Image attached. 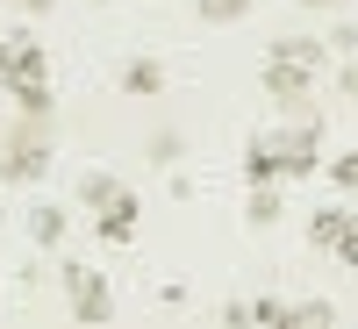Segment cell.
I'll return each instance as SVG.
<instances>
[{"label": "cell", "mask_w": 358, "mask_h": 329, "mask_svg": "<svg viewBox=\"0 0 358 329\" xmlns=\"http://www.w3.org/2000/svg\"><path fill=\"white\" fill-rule=\"evenodd\" d=\"M43 172H50V136H43V122H15L8 136H0V187H36Z\"/></svg>", "instance_id": "cell-1"}, {"label": "cell", "mask_w": 358, "mask_h": 329, "mask_svg": "<svg viewBox=\"0 0 358 329\" xmlns=\"http://www.w3.org/2000/svg\"><path fill=\"white\" fill-rule=\"evenodd\" d=\"M273 158H280V179H308L322 165V115H294L273 136Z\"/></svg>", "instance_id": "cell-2"}, {"label": "cell", "mask_w": 358, "mask_h": 329, "mask_svg": "<svg viewBox=\"0 0 358 329\" xmlns=\"http://www.w3.org/2000/svg\"><path fill=\"white\" fill-rule=\"evenodd\" d=\"M65 308L79 322H108L115 315V293H108V279L94 272V265H65Z\"/></svg>", "instance_id": "cell-3"}, {"label": "cell", "mask_w": 358, "mask_h": 329, "mask_svg": "<svg viewBox=\"0 0 358 329\" xmlns=\"http://www.w3.org/2000/svg\"><path fill=\"white\" fill-rule=\"evenodd\" d=\"M265 94H273L287 115H308V101H315V72H308V65H287V57H265Z\"/></svg>", "instance_id": "cell-4"}, {"label": "cell", "mask_w": 358, "mask_h": 329, "mask_svg": "<svg viewBox=\"0 0 358 329\" xmlns=\"http://www.w3.org/2000/svg\"><path fill=\"white\" fill-rule=\"evenodd\" d=\"M15 79H43V43L29 36V29H8V36H0V94H8Z\"/></svg>", "instance_id": "cell-5"}, {"label": "cell", "mask_w": 358, "mask_h": 329, "mask_svg": "<svg viewBox=\"0 0 358 329\" xmlns=\"http://www.w3.org/2000/svg\"><path fill=\"white\" fill-rule=\"evenodd\" d=\"M94 236H101V244H115V251L136 244V193H129V187L115 193L108 207H94Z\"/></svg>", "instance_id": "cell-6"}, {"label": "cell", "mask_w": 358, "mask_h": 329, "mask_svg": "<svg viewBox=\"0 0 358 329\" xmlns=\"http://www.w3.org/2000/svg\"><path fill=\"white\" fill-rule=\"evenodd\" d=\"M122 94L129 101H158L165 94V65H158V57H129V65H122Z\"/></svg>", "instance_id": "cell-7"}, {"label": "cell", "mask_w": 358, "mask_h": 329, "mask_svg": "<svg viewBox=\"0 0 358 329\" xmlns=\"http://www.w3.org/2000/svg\"><path fill=\"white\" fill-rule=\"evenodd\" d=\"M29 236H36V251H57V244H65V236H72V215H65V207H29Z\"/></svg>", "instance_id": "cell-8"}, {"label": "cell", "mask_w": 358, "mask_h": 329, "mask_svg": "<svg viewBox=\"0 0 358 329\" xmlns=\"http://www.w3.org/2000/svg\"><path fill=\"white\" fill-rule=\"evenodd\" d=\"M8 101H15L22 122H50V79H15V86H8Z\"/></svg>", "instance_id": "cell-9"}, {"label": "cell", "mask_w": 358, "mask_h": 329, "mask_svg": "<svg viewBox=\"0 0 358 329\" xmlns=\"http://www.w3.org/2000/svg\"><path fill=\"white\" fill-rule=\"evenodd\" d=\"M265 57H287V65L322 72V65H330V43H315V36H273V50H265Z\"/></svg>", "instance_id": "cell-10"}, {"label": "cell", "mask_w": 358, "mask_h": 329, "mask_svg": "<svg viewBox=\"0 0 358 329\" xmlns=\"http://www.w3.org/2000/svg\"><path fill=\"white\" fill-rule=\"evenodd\" d=\"M351 222H358L351 207H315V215H308V244H322V251H337V236H344Z\"/></svg>", "instance_id": "cell-11"}, {"label": "cell", "mask_w": 358, "mask_h": 329, "mask_svg": "<svg viewBox=\"0 0 358 329\" xmlns=\"http://www.w3.org/2000/svg\"><path fill=\"white\" fill-rule=\"evenodd\" d=\"M244 215H251V229H273L280 222V179H258L251 200H244Z\"/></svg>", "instance_id": "cell-12"}, {"label": "cell", "mask_w": 358, "mask_h": 329, "mask_svg": "<svg viewBox=\"0 0 358 329\" xmlns=\"http://www.w3.org/2000/svg\"><path fill=\"white\" fill-rule=\"evenodd\" d=\"M244 179L258 187V179H280V158H273V136H251L244 143Z\"/></svg>", "instance_id": "cell-13"}, {"label": "cell", "mask_w": 358, "mask_h": 329, "mask_svg": "<svg viewBox=\"0 0 358 329\" xmlns=\"http://www.w3.org/2000/svg\"><path fill=\"white\" fill-rule=\"evenodd\" d=\"M115 193H122V179H115V172H86V179H79V207H86V215H94V207H108Z\"/></svg>", "instance_id": "cell-14"}, {"label": "cell", "mask_w": 358, "mask_h": 329, "mask_svg": "<svg viewBox=\"0 0 358 329\" xmlns=\"http://www.w3.org/2000/svg\"><path fill=\"white\" fill-rule=\"evenodd\" d=\"M194 15H201L208 29H236V22L251 15V0H194Z\"/></svg>", "instance_id": "cell-15"}, {"label": "cell", "mask_w": 358, "mask_h": 329, "mask_svg": "<svg viewBox=\"0 0 358 329\" xmlns=\"http://www.w3.org/2000/svg\"><path fill=\"white\" fill-rule=\"evenodd\" d=\"M143 151H151V165H165V172H172L179 158H187V136H179V129H158L151 143H143Z\"/></svg>", "instance_id": "cell-16"}, {"label": "cell", "mask_w": 358, "mask_h": 329, "mask_svg": "<svg viewBox=\"0 0 358 329\" xmlns=\"http://www.w3.org/2000/svg\"><path fill=\"white\" fill-rule=\"evenodd\" d=\"M330 187H337V193H358V151L330 158Z\"/></svg>", "instance_id": "cell-17"}, {"label": "cell", "mask_w": 358, "mask_h": 329, "mask_svg": "<svg viewBox=\"0 0 358 329\" xmlns=\"http://www.w3.org/2000/svg\"><path fill=\"white\" fill-rule=\"evenodd\" d=\"M322 43H330L337 57H351V50H358V22H337V29H330V36H322Z\"/></svg>", "instance_id": "cell-18"}, {"label": "cell", "mask_w": 358, "mask_h": 329, "mask_svg": "<svg viewBox=\"0 0 358 329\" xmlns=\"http://www.w3.org/2000/svg\"><path fill=\"white\" fill-rule=\"evenodd\" d=\"M337 94H344V101H358V50L344 57V72H337Z\"/></svg>", "instance_id": "cell-19"}, {"label": "cell", "mask_w": 358, "mask_h": 329, "mask_svg": "<svg viewBox=\"0 0 358 329\" xmlns=\"http://www.w3.org/2000/svg\"><path fill=\"white\" fill-rule=\"evenodd\" d=\"M8 8H15V15H29V22H36V15H50V8H57V0H8Z\"/></svg>", "instance_id": "cell-20"}, {"label": "cell", "mask_w": 358, "mask_h": 329, "mask_svg": "<svg viewBox=\"0 0 358 329\" xmlns=\"http://www.w3.org/2000/svg\"><path fill=\"white\" fill-rule=\"evenodd\" d=\"M294 8H308V15H330V8H344V0H294Z\"/></svg>", "instance_id": "cell-21"}]
</instances>
